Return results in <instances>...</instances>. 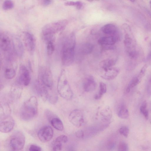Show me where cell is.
Segmentation results:
<instances>
[{"label":"cell","instance_id":"7a4b0ae2","mask_svg":"<svg viewBox=\"0 0 151 151\" xmlns=\"http://www.w3.org/2000/svg\"><path fill=\"white\" fill-rule=\"evenodd\" d=\"M38 113L37 99L32 96L24 103L21 112V117L25 121L30 120L35 118Z\"/></svg>","mask_w":151,"mask_h":151},{"label":"cell","instance_id":"e575fe53","mask_svg":"<svg viewBox=\"0 0 151 151\" xmlns=\"http://www.w3.org/2000/svg\"><path fill=\"white\" fill-rule=\"evenodd\" d=\"M55 140L62 143H66L68 141V137L65 135H62L58 137Z\"/></svg>","mask_w":151,"mask_h":151},{"label":"cell","instance_id":"d4e9b609","mask_svg":"<svg viewBox=\"0 0 151 151\" xmlns=\"http://www.w3.org/2000/svg\"><path fill=\"white\" fill-rule=\"evenodd\" d=\"M54 39H53L46 41L47 42V52L49 55H52L54 51Z\"/></svg>","mask_w":151,"mask_h":151},{"label":"cell","instance_id":"4316f807","mask_svg":"<svg viewBox=\"0 0 151 151\" xmlns=\"http://www.w3.org/2000/svg\"><path fill=\"white\" fill-rule=\"evenodd\" d=\"M140 111L143 115L145 119L148 120L149 117V111L147 108V101L145 100L143 102L140 108Z\"/></svg>","mask_w":151,"mask_h":151},{"label":"cell","instance_id":"9a60e30c","mask_svg":"<svg viewBox=\"0 0 151 151\" xmlns=\"http://www.w3.org/2000/svg\"><path fill=\"white\" fill-rule=\"evenodd\" d=\"M11 39L14 51L16 55L21 57L24 52L23 44L19 38L15 35L12 36Z\"/></svg>","mask_w":151,"mask_h":151},{"label":"cell","instance_id":"52a82bcc","mask_svg":"<svg viewBox=\"0 0 151 151\" xmlns=\"http://www.w3.org/2000/svg\"><path fill=\"white\" fill-rule=\"evenodd\" d=\"M39 73L40 82L47 87H52L53 80L50 70L46 67L42 66L39 68Z\"/></svg>","mask_w":151,"mask_h":151},{"label":"cell","instance_id":"603a6c76","mask_svg":"<svg viewBox=\"0 0 151 151\" xmlns=\"http://www.w3.org/2000/svg\"><path fill=\"white\" fill-rule=\"evenodd\" d=\"M115 63V61L114 60L107 59L102 61L100 63L99 66L103 70H105L112 68Z\"/></svg>","mask_w":151,"mask_h":151},{"label":"cell","instance_id":"7bdbcfd3","mask_svg":"<svg viewBox=\"0 0 151 151\" xmlns=\"http://www.w3.org/2000/svg\"><path fill=\"white\" fill-rule=\"evenodd\" d=\"M148 94L150 95H151V84H150V86H148Z\"/></svg>","mask_w":151,"mask_h":151},{"label":"cell","instance_id":"b9f144b4","mask_svg":"<svg viewBox=\"0 0 151 151\" xmlns=\"http://www.w3.org/2000/svg\"><path fill=\"white\" fill-rule=\"evenodd\" d=\"M115 143L114 142H111L109 144L108 148L109 149H112L115 146Z\"/></svg>","mask_w":151,"mask_h":151},{"label":"cell","instance_id":"8992f818","mask_svg":"<svg viewBox=\"0 0 151 151\" xmlns=\"http://www.w3.org/2000/svg\"><path fill=\"white\" fill-rule=\"evenodd\" d=\"M25 141V137L23 132L20 131L15 132L10 138V144L11 149L22 150L24 147Z\"/></svg>","mask_w":151,"mask_h":151},{"label":"cell","instance_id":"1f68e13d","mask_svg":"<svg viewBox=\"0 0 151 151\" xmlns=\"http://www.w3.org/2000/svg\"><path fill=\"white\" fill-rule=\"evenodd\" d=\"M147 67L146 65H144L140 70L137 76L136 77L140 82L145 74Z\"/></svg>","mask_w":151,"mask_h":151},{"label":"cell","instance_id":"277c9868","mask_svg":"<svg viewBox=\"0 0 151 151\" xmlns=\"http://www.w3.org/2000/svg\"><path fill=\"white\" fill-rule=\"evenodd\" d=\"M68 24L67 20H62L46 25L42 30L43 38L54 36V34L64 29Z\"/></svg>","mask_w":151,"mask_h":151},{"label":"cell","instance_id":"bcb514c9","mask_svg":"<svg viewBox=\"0 0 151 151\" xmlns=\"http://www.w3.org/2000/svg\"><path fill=\"white\" fill-rule=\"evenodd\" d=\"M150 4L151 5V1H150Z\"/></svg>","mask_w":151,"mask_h":151},{"label":"cell","instance_id":"7c38bea8","mask_svg":"<svg viewBox=\"0 0 151 151\" xmlns=\"http://www.w3.org/2000/svg\"><path fill=\"white\" fill-rule=\"evenodd\" d=\"M30 76L28 69L24 65H21L19 77V83L21 84L27 86L30 84Z\"/></svg>","mask_w":151,"mask_h":151},{"label":"cell","instance_id":"44dd1931","mask_svg":"<svg viewBox=\"0 0 151 151\" xmlns=\"http://www.w3.org/2000/svg\"><path fill=\"white\" fill-rule=\"evenodd\" d=\"M117 115L120 118L126 119H127L129 116V113L127 107L124 104H122L119 107Z\"/></svg>","mask_w":151,"mask_h":151},{"label":"cell","instance_id":"ac0fdd59","mask_svg":"<svg viewBox=\"0 0 151 151\" xmlns=\"http://www.w3.org/2000/svg\"><path fill=\"white\" fill-rule=\"evenodd\" d=\"M101 31L104 34L107 35L118 36V29L116 26L112 24L105 25L101 28Z\"/></svg>","mask_w":151,"mask_h":151},{"label":"cell","instance_id":"f6af8a7d","mask_svg":"<svg viewBox=\"0 0 151 151\" xmlns=\"http://www.w3.org/2000/svg\"><path fill=\"white\" fill-rule=\"evenodd\" d=\"M150 84H151V78H150Z\"/></svg>","mask_w":151,"mask_h":151},{"label":"cell","instance_id":"30bf717a","mask_svg":"<svg viewBox=\"0 0 151 151\" xmlns=\"http://www.w3.org/2000/svg\"><path fill=\"white\" fill-rule=\"evenodd\" d=\"M69 118L73 125L78 127H81L84 122V114L79 109H75L72 112L69 114Z\"/></svg>","mask_w":151,"mask_h":151},{"label":"cell","instance_id":"6da1fadb","mask_svg":"<svg viewBox=\"0 0 151 151\" xmlns=\"http://www.w3.org/2000/svg\"><path fill=\"white\" fill-rule=\"evenodd\" d=\"M76 45V36L74 33H72L65 41L62 48V61L64 66H69L74 62Z\"/></svg>","mask_w":151,"mask_h":151},{"label":"cell","instance_id":"5bb4252c","mask_svg":"<svg viewBox=\"0 0 151 151\" xmlns=\"http://www.w3.org/2000/svg\"><path fill=\"white\" fill-rule=\"evenodd\" d=\"M83 87L84 91L87 92L94 90L97 87V83L94 77L91 75L87 76L84 79Z\"/></svg>","mask_w":151,"mask_h":151},{"label":"cell","instance_id":"ee69618b","mask_svg":"<svg viewBox=\"0 0 151 151\" xmlns=\"http://www.w3.org/2000/svg\"><path fill=\"white\" fill-rule=\"evenodd\" d=\"M10 151H22L21 150H16L11 149Z\"/></svg>","mask_w":151,"mask_h":151},{"label":"cell","instance_id":"8fae6325","mask_svg":"<svg viewBox=\"0 0 151 151\" xmlns=\"http://www.w3.org/2000/svg\"><path fill=\"white\" fill-rule=\"evenodd\" d=\"M24 40L27 50L31 54H33L36 47V40L34 36L30 32H25L24 34Z\"/></svg>","mask_w":151,"mask_h":151},{"label":"cell","instance_id":"ab89813d","mask_svg":"<svg viewBox=\"0 0 151 151\" xmlns=\"http://www.w3.org/2000/svg\"><path fill=\"white\" fill-rule=\"evenodd\" d=\"M52 1H42L43 5L45 6H47L50 5L52 3Z\"/></svg>","mask_w":151,"mask_h":151},{"label":"cell","instance_id":"d590c367","mask_svg":"<svg viewBox=\"0 0 151 151\" xmlns=\"http://www.w3.org/2000/svg\"><path fill=\"white\" fill-rule=\"evenodd\" d=\"M29 151H42L41 147L35 145H31L29 148Z\"/></svg>","mask_w":151,"mask_h":151},{"label":"cell","instance_id":"d6a6232c","mask_svg":"<svg viewBox=\"0 0 151 151\" xmlns=\"http://www.w3.org/2000/svg\"><path fill=\"white\" fill-rule=\"evenodd\" d=\"M118 149L119 151H128V145L126 142H121L119 144Z\"/></svg>","mask_w":151,"mask_h":151},{"label":"cell","instance_id":"83f0119b","mask_svg":"<svg viewBox=\"0 0 151 151\" xmlns=\"http://www.w3.org/2000/svg\"><path fill=\"white\" fill-rule=\"evenodd\" d=\"M140 83L137 77L133 78L128 85L127 89L126 92L129 93L131 89Z\"/></svg>","mask_w":151,"mask_h":151},{"label":"cell","instance_id":"f1b7e54d","mask_svg":"<svg viewBox=\"0 0 151 151\" xmlns=\"http://www.w3.org/2000/svg\"><path fill=\"white\" fill-rule=\"evenodd\" d=\"M62 143L55 140L52 143V151H60L61 150L62 147Z\"/></svg>","mask_w":151,"mask_h":151},{"label":"cell","instance_id":"60d3db41","mask_svg":"<svg viewBox=\"0 0 151 151\" xmlns=\"http://www.w3.org/2000/svg\"><path fill=\"white\" fill-rule=\"evenodd\" d=\"M149 114L150 122L151 125V101L149 103Z\"/></svg>","mask_w":151,"mask_h":151},{"label":"cell","instance_id":"ffe728a7","mask_svg":"<svg viewBox=\"0 0 151 151\" xmlns=\"http://www.w3.org/2000/svg\"><path fill=\"white\" fill-rule=\"evenodd\" d=\"M94 48L93 45L89 43L82 44L79 47V52L82 54L88 55L93 51Z\"/></svg>","mask_w":151,"mask_h":151},{"label":"cell","instance_id":"2e32d148","mask_svg":"<svg viewBox=\"0 0 151 151\" xmlns=\"http://www.w3.org/2000/svg\"><path fill=\"white\" fill-rule=\"evenodd\" d=\"M103 70V72L101 74V77L107 80L114 79L118 76L120 72L118 69L113 67Z\"/></svg>","mask_w":151,"mask_h":151},{"label":"cell","instance_id":"ba28073f","mask_svg":"<svg viewBox=\"0 0 151 151\" xmlns=\"http://www.w3.org/2000/svg\"><path fill=\"white\" fill-rule=\"evenodd\" d=\"M15 125L13 118L10 115L1 117L0 131L4 133L11 132L14 129Z\"/></svg>","mask_w":151,"mask_h":151},{"label":"cell","instance_id":"484cf974","mask_svg":"<svg viewBox=\"0 0 151 151\" xmlns=\"http://www.w3.org/2000/svg\"><path fill=\"white\" fill-rule=\"evenodd\" d=\"M4 74L6 79H12L16 75V72L14 69L8 67L5 70Z\"/></svg>","mask_w":151,"mask_h":151},{"label":"cell","instance_id":"4dcf8cb0","mask_svg":"<svg viewBox=\"0 0 151 151\" xmlns=\"http://www.w3.org/2000/svg\"><path fill=\"white\" fill-rule=\"evenodd\" d=\"M119 131L121 134L125 137H127L129 135L130 130L128 127L123 126L119 129Z\"/></svg>","mask_w":151,"mask_h":151},{"label":"cell","instance_id":"7402d4cb","mask_svg":"<svg viewBox=\"0 0 151 151\" xmlns=\"http://www.w3.org/2000/svg\"><path fill=\"white\" fill-rule=\"evenodd\" d=\"M52 125L56 129L62 131L64 129V125L62 121L57 117L52 118L50 120Z\"/></svg>","mask_w":151,"mask_h":151},{"label":"cell","instance_id":"cb8c5ba5","mask_svg":"<svg viewBox=\"0 0 151 151\" xmlns=\"http://www.w3.org/2000/svg\"><path fill=\"white\" fill-rule=\"evenodd\" d=\"M107 90V86L103 82L100 83L99 89L98 92L94 96L95 99L97 100L101 99L102 96L106 93Z\"/></svg>","mask_w":151,"mask_h":151},{"label":"cell","instance_id":"3957f363","mask_svg":"<svg viewBox=\"0 0 151 151\" xmlns=\"http://www.w3.org/2000/svg\"><path fill=\"white\" fill-rule=\"evenodd\" d=\"M57 91L60 96L67 100L71 99L73 95L72 91L68 81L65 71L62 70L57 84Z\"/></svg>","mask_w":151,"mask_h":151},{"label":"cell","instance_id":"e0dca14e","mask_svg":"<svg viewBox=\"0 0 151 151\" xmlns=\"http://www.w3.org/2000/svg\"><path fill=\"white\" fill-rule=\"evenodd\" d=\"M119 38L118 36H115L102 37L99 39L98 43L104 46H112L117 42Z\"/></svg>","mask_w":151,"mask_h":151},{"label":"cell","instance_id":"4fadbf2b","mask_svg":"<svg viewBox=\"0 0 151 151\" xmlns=\"http://www.w3.org/2000/svg\"><path fill=\"white\" fill-rule=\"evenodd\" d=\"M34 86L35 91L40 97L44 101L47 100L48 94L47 87L39 81L36 82Z\"/></svg>","mask_w":151,"mask_h":151},{"label":"cell","instance_id":"8d00e7d4","mask_svg":"<svg viewBox=\"0 0 151 151\" xmlns=\"http://www.w3.org/2000/svg\"><path fill=\"white\" fill-rule=\"evenodd\" d=\"M75 135L77 137L82 139L84 137V132L82 130H79L75 132Z\"/></svg>","mask_w":151,"mask_h":151},{"label":"cell","instance_id":"f546056e","mask_svg":"<svg viewBox=\"0 0 151 151\" xmlns=\"http://www.w3.org/2000/svg\"><path fill=\"white\" fill-rule=\"evenodd\" d=\"M14 7V3L11 1H4L3 4V8L5 10L12 9Z\"/></svg>","mask_w":151,"mask_h":151},{"label":"cell","instance_id":"5b68a950","mask_svg":"<svg viewBox=\"0 0 151 151\" xmlns=\"http://www.w3.org/2000/svg\"><path fill=\"white\" fill-rule=\"evenodd\" d=\"M0 47L4 55L9 60L13 59L16 55L14 50L12 39L7 34L1 32L0 34Z\"/></svg>","mask_w":151,"mask_h":151},{"label":"cell","instance_id":"9c48e42d","mask_svg":"<svg viewBox=\"0 0 151 151\" xmlns=\"http://www.w3.org/2000/svg\"><path fill=\"white\" fill-rule=\"evenodd\" d=\"M54 133L53 130L51 126H46L39 130L37 135L38 138L41 142H47L52 139Z\"/></svg>","mask_w":151,"mask_h":151},{"label":"cell","instance_id":"74e56055","mask_svg":"<svg viewBox=\"0 0 151 151\" xmlns=\"http://www.w3.org/2000/svg\"><path fill=\"white\" fill-rule=\"evenodd\" d=\"M64 4L67 6H74L75 7L76 4V2L68 1L65 2Z\"/></svg>","mask_w":151,"mask_h":151},{"label":"cell","instance_id":"836d02e7","mask_svg":"<svg viewBox=\"0 0 151 151\" xmlns=\"http://www.w3.org/2000/svg\"><path fill=\"white\" fill-rule=\"evenodd\" d=\"M124 44L127 49H130L132 44V40L128 34L125 36Z\"/></svg>","mask_w":151,"mask_h":151},{"label":"cell","instance_id":"d6986e66","mask_svg":"<svg viewBox=\"0 0 151 151\" xmlns=\"http://www.w3.org/2000/svg\"><path fill=\"white\" fill-rule=\"evenodd\" d=\"M112 116V111L109 107H104L99 112V118L103 122L109 121L111 118Z\"/></svg>","mask_w":151,"mask_h":151},{"label":"cell","instance_id":"f35d334b","mask_svg":"<svg viewBox=\"0 0 151 151\" xmlns=\"http://www.w3.org/2000/svg\"><path fill=\"white\" fill-rule=\"evenodd\" d=\"M75 7L78 9L80 10L83 8L84 4L80 1H76V4Z\"/></svg>","mask_w":151,"mask_h":151}]
</instances>
